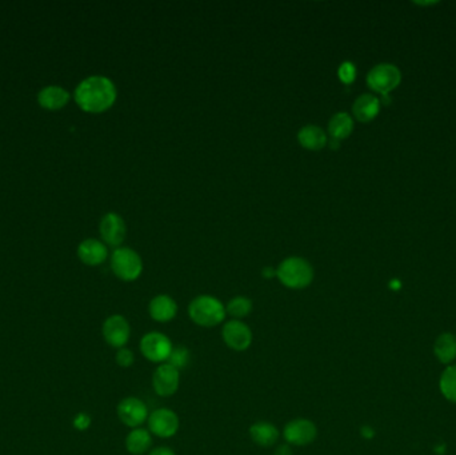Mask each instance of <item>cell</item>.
Here are the masks:
<instances>
[{"instance_id": "4dcf8cb0", "label": "cell", "mask_w": 456, "mask_h": 455, "mask_svg": "<svg viewBox=\"0 0 456 455\" xmlns=\"http://www.w3.org/2000/svg\"><path fill=\"white\" fill-rule=\"evenodd\" d=\"M262 274H263L265 278H271V277H274V275L277 277V270L274 271V270H271V267H265Z\"/></svg>"}, {"instance_id": "44dd1931", "label": "cell", "mask_w": 456, "mask_h": 455, "mask_svg": "<svg viewBox=\"0 0 456 455\" xmlns=\"http://www.w3.org/2000/svg\"><path fill=\"white\" fill-rule=\"evenodd\" d=\"M38 101L47 110H59L70 101V94L58 86H50L39 92Z\"/></svg>"}, {"instance_id": "7a4b0ae2", "label": "cell", "mask_w": 456, "mask_h": 455, "mask_svg": "<svg viewBox=\"0 0 456 455\" xmlns=\"http://www.w3.org/2000/svg\"><path fill=\"white\" fill-rule=\"evenodd\" d=\"M189 315L196 326L212 328L224 322L227 312L221 301L211 295H199L192 299L189 306Z\"/></svg>"}, {"instance_id": "484cf974", "label": "cell", "mask_w": 456, "mask_h": 455, "mask_svg": "<svg viewBox=\"0 0 456 455\" xmlns=\"http://www.w3.org/2000/svg\"><path fill=\"white\" fill-rule=\"evenodd\" d=\"M339 79L346 83V85H350L353 83L355 80V76H356V68L353 66L351 62H344L341 63V66L339 67Z\"/></svg>"}, {"instance_id": "d6986e66", "label": "cell", "mask_w": 456, "mask_h": 455, "mask_svg": "<svg viewBox=\"0 0 456 455\" xmlns=\"http://www.w3.org/2000/svg\"><path fill=\"white\" fill-rule=\"evenodd\" d=\"M434 354L443 365H453L456 359V335L453 333H443L434 343Z\"/></svg>"}, {"instance_id": "52a82bcc", "label": "cell", "mask_w": 456, "mask_h": 455, "mask_svg": "<svg viewBox=\"0 0 456 455\" xmlns=\"http://www.w3.org/2000/svg\"><path fill=\"white\" fill-rule=\"evenodd\" d=\"M221 338L228 349L242 352L250 349L253 335L247 323L231 319L223 324Z\"/></svg>"}, {"instance_id": "5b68a950", "label": "cell", "mask_w": 456, "mask_h": 455, "mask_svg": "<svg viewBox=\"0 0 456 455\" xmlns=\"http://www.w3.org/2000/svg\"><path fill=\"white\" fill-rule=\"evenodd\" d=\"M111 268L119 279L133 282L140 277L143 271V262L138 252L122 247L114 251L111 257Z\"/></svg>"}, {"instance_id": "6da1fadb", "label": "cell", "mask_w": 456, "mask_h": 455, "mask_svg": "<svg viewBox=\"0 0 456 455\" xmlns=\"http://www.w3.org/2000/svg\"><path fill=\"white\" fill-rule=\"evenodd\" d=\"M75 101L87 113H103L117 101V88L105 76H89L76 88Z\"/></svg>"}, {"instance_id": "8992f818", "label": "cell", "mask_w": 456, "mask_h": 455, "mask_svg": "<svg viewBox=\"0 0 456 455\" xmlns=\"http://www.w3.org/2000/svg\"><path fill=\"white\" fill-rule=\"evenodd\" d=\"M402 73L397 66L382 63L375 66L367 75L368 87L379 94H388L400 85Z\"/></svg>"}, {"instance_id": "4316f807", "label": "cell", "mask_w": 456, "mask_h": 455, "mask_svg": "<svg viewBox=\"0 0 456 455\" xmlns=\"http://www.w3.org/2000/svg\"><path fill=\"white\" fill-rule=\"evenodd\" d=\"M133 362H135V355L130 349H127V347L119 349L117 352V363L119 366L128 368V367L133 366Z\"/></svg>"}, {"instance_id": "7c38bea8", "label": "cell", "mask_w": 456, "mask_h": 455, "mask_svg": "<svg viewBox=\"0 0 456 455\" xmlns=\"http://www.w3.org/2000/svg\"><path fill=\"white\" fill-rule=\"evenodd\" d=\"M179 384H180V371H177V368H174L168 363L159 365L152 374L154 391L163 398L174 396L179 389Z\"/></svg>"}, {"instance_id": "e0dca14e", "label": "cell", "mask_w": 456, "mask_h": 455, "mask_svg": "<svg viewBox=\"0 0 456 455\" xmlns=\"http://www.w3.org/2000/svg\"><path fill=\"white\" fill-rule=\"evenodd\" d=\"M381 111V102L376 96L371 94H365L360 95L353 106V117H356L359 122L367 123L372 119H375L376 115Z\"/></svg>"}, {"instance_id": "ba28073f", "label": "cell", "mask_w": 456, "mask_h": 455, "mask_svg": "<svg viewBox=\"0 0 456 455\" xmlns=\"http://www.w3.org/2000/svg\"><path fill=\"white\" fill-rule=\"evenodd\" d=\"M147 425L152 435L167 440L177 434L180 422L175 411L162 407L149 412Z\"/></svg>"}, {"instance_id": "2e32d148", "label": "cell", "mask_w": 456, "mask_h": 455, "mask_svg": "<svg viewBox=\"0 0 456 455\" xmlns=\"http://www.w3.org/2000/svg\"><path fill=\"white\" fill-rule=\"evenodd\" d=\"M78 255L83 263L89 266H98L107 259V247L96 239H87L80 243Z\"/></svg>"}, {"instance_id": "ac0fdd59", "label": "cell", "mask_w": 456, "mask_h": 455, "mask_svg": "<svg viewBox=\"0 0 456 455\" xmlns=\"http://www.w3.org/2000/svg\"><path fill=\"white\" fill-rule=\"evenodd\" d=\"M151 446H152V434L145 427L133 428L126 437V449L130 454H146L149 453Z\"/></svg>"}, {"instance_id": "83f0119b", "label": "cell", "mask_w": 456, "mask_h": 455, "mask_svg": "<svg viewBox=\"0 0 456 455\" xmlns=\"http://www.w3.org/2000/svg\"><path fill=\"white\" fill-rule=\"evenodd\" d=\"M74 425L76 428L79 430H86L89 425H91V418H89L87 414L82 412L79 414L76 418H75Z\"/></svg>"}, {"instance_id": "9a60e30c", "label": "cell", "mask_w": 456, "mask_h": 455, "mask_svg": "<svg viewBox=\"0 0 456 455\" xmlns=\"http://www.w3.org/2000/svg\"><path fill=\"white\" fill-rule=\"evenodd\" d=\"M250 437L253 443L260 447H271L278 443L280 438L279 428L271 422L258 421L250 427Z\"/></svg>"}, {"instance_id": "f1b7e54d", "label": "cell", "mask_w": 456, "mask_h": 455, "mask_svg": "<svg viewBox=\"0 0 456 455\" xmlns=\"http://www.w3.org/2000/svg\"><path fill=\"white\" fill-rule=\"evenodd\" d=\"M147 455H177L175 452L167 446H159V447H155L152 450H149V453Z\"/></svg>"}, {"instance_id": "cb8c5ba5", "label": "cell", "mask_w": 456, "mask_h": 455, "mask_svg": "<svg viewBox=\"0 0 456 455\" xmlns=\"http://www.w3.org/2000/svg\"><path fill=\"white\" fill-rule=\"evenodd\" d=\"M252 311V301L247 296H235L226 305V312L231 319L242 321L249 317Z\"/></svg>"}, {"instance_id": "f546056e", "label": "cell", "mask_w": 456, "mask_h": 455, "mask_svg": "<svg viewBox=\"0 0 456 455\" xmlns=\"http://www.w3.org/2000/svg\"><path fill=\"white\" fill-rule=\"evenodd\" d=\"M274 455H293L291 445H288V443H280V445H278V447L275 449Z\"/></svg>"}, {"instance_id": "8fae6325", "label": "cell", "mask_w": 456, "mask_h": 455, "mask_svg": "<svg viewBox=\"0 0 456 455\" xmlns=\"http://www.w3.org/2000/svg\"><path fill=\"white\" fill-rule=\"evenodd\" d=\"M104 340L114 349H123L131 337V327L123 315H111L103 323Z\"/></svg>"}, {"instance_id": "603a6c76", "label": "cell", "mask_w": 456, "mask_h": 455, "mask_svg": "<svg viewBox=\"0 0 456 455\" xmlns=\"http://www.w3.org/2000/svg\"><path fill=\"white\" fill-rule=\"evenodd\" d=\"M441 396L448 402L456 403V363L446 367L439 380Z\"/></svg>"}, {"instance_id": "5bb4252c", "label": "cell", "mask_w": 456, "mask_h": 455, "mask_svg": "<svg viewBox=\"0 0 456 455\" xmlns=\"http://www.w3.org/2000/svg\"><path fill=\"white\" fill-rule=\"evenodd\" d=\"M149 317L159 323H167L172 321L177 314V302L166 294L156 295L151 299L148 305Z\"/></svg>"}, {"instance_id": "4fadbf2b", "label": "cell", "mask_w": 456, "mask_h": 455, "mask_svg": "<svg viewBox=\"0 0 456 455\" xmlns=\"http://www.w3.org/2000/svg\"><path fill=\"white\" fill-rule=\"evenodd\" d=\"M101 234L107 245L114 247L122 245L126 238L124 220L115 212L105 214L101 222Z\"/></svg>"}, {"instance_id": "9c48e42d", "label": "cell", "mask_w": 456, "mask_h": 455, "mask_svg": "<svg viewBox=\"0 0 456 455\" xmlns=\"http://www.w3.org/2000/svg\"><path fill=\"white\" fill-rule=\"evenodd\" d=\"M318 437V427L307 418H296L283 428V438L291 446H309Z\"/></svg>"}, {"instance_id": "277c9868", "label": "cell", "mask_w": 456, "mask_h": 455, "mask_svg": "<svg viewBox=\"0 0 456 455\" xmlns=\"http://www.w3.org/2000/svg\"><path fill=\"white\" fill-rule=\"evenodd\" d=\"M140 352L152 363H166L174 349L171 339L161 331H149L145 334L139 343Z\"/></svg>"}, {"instance_id": "d4e9b609", "label": "cell", "mask_w": 456, "mask_h": 455, "mask_svg": "<svg viewBox=\"0 0 456 455\" xmlns=\"http://www.w3.org/2000/svg\"><path fill=\"white\" fill-rule=\"evenodd\" d=\"M191 362V352L186 346H174L171 355L166 363L171 365L177 371H182L190 366Z\"/></svg>"}, {"instance_id": "30bf717a", "label": "cell", "mask_w": 456, "mask_h": 455, "mask_svg": "<svg viewBox=\"0 0 456 455\" xmlns=\"http://www.w3.org/2000/svg\"><path fill=\"white\" fill-rule=\"evenodd\" d=\"M118 417L123 425L136 428L147 422L149 411L142 399L136 396H127L119 402Z\"/></svg>"}, {"instance_id": "3957f363", "label": "cell", "mask_w": 456, "mask_h": 455, "mask_svg": "<svg viewBox=\"0 0 456 455\" xmlns=\"http://www.w3.org/2000/svg\"><path fill=\"white\" fill-rule=\"evenodd\" d=\"M277 278L288 289H306L314 279L312 266L303 258L291 257L284 259L277 268Z\"/></svg>"}, {"instance_id": "ffe728a7", "label": "cell", "mask_w": 456, "mask_h": 455, "mask_svg": "<svg viewBox=\"0 0 456 455\" xmlns=\"http://www.w3.org/2000/svg\"><path fill=\"white\" fill-rule=\"evenodd\" d=\"M297 140L300 146L311 150V151H319L327 145V135L319 126H304L299 133Z\"/></svg>"}, {"instance_id": "7402d4cb", "label": "cell", "mask_w": 456, "mask_h": 455, "mask_svg": "<svg viewBox=\"0 0 456 455\" xmlns=\"http://www.w3.org/2000/svg\"><path fill=\"white\" fill-rule=\"evenodd\" d=\"M353 130V117L346 113H338L328 123V132L334 140H343L351 135Z\"/></svg>"}]
</instances>
